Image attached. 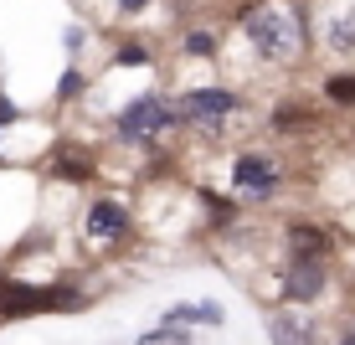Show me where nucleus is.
<instances>
[{"label":"nucleus","instance_id":"dca6fc26","mask_svg":"<svg viewBox=\"0 0 355 345\" xmlns=\"http://www.w3.org/2000/svg\"><path fill=\"white\" fill-rule=\"evenodd\" d=\"M88 93H93V72L83 62H67L62 78H57V88H52V108H72V103H83Z\"/></svg>","mask_w":355,"mask_h":345},{"label":"nucleus","instance_id":"f8f14e48","mask_svg":"<svg viewBox=\"0 0 355 345\" xmlns=\"http://www.w3.org/2000/svg\"><path fill=\"white\" fill-rule=\"evenodd\" d=\"M314 340H320V325L299 304H278L268 314V345H314Z\"/></svg>","mask_w":355,"mask_h":345},{"label":"nucleus","instance_id":"20e7f679","mask_svg":"<svg viewBox=\"0 0 355 345\" xmlns=\"http://www.w3.org/2000/svg\"><path fill=\"white\" fill-rule=\"evenodd\" d=\"M288 160L278 150H258V144H248V150H232L227 155V191L237 196V201L248 206H268L278 201V196L288 191Z\"/></svg>","mask_w":355,"mask_h":345},{"label":"nucleus","instance_id":"412c9836","mask_svg":"<svg viewBox=\"0 0 355 345\" xmlns=\"http://www.w3.org/2000/svg\"><path fill=\"white\" fill-rule=\"evenodd\" d=\"M144 10H155V0H114V21H139Z\"/></svg>","mask_w":355,"mask_h":345},{"label":"nucleus","instance_id":"39448f33","mask_svg":"<svg viewBox=\"0 0 355 345\" xmlns=\"http://www.w3.org/2000/svg\"><path fill=\"white\" fill-rule=\"evenodd\" d=\"M309 42L324 62H355V0H309Z\"/></svg>","mask_w":355,"mask_h":345},{"label":"nucleus","instance_id":"5701e85b","mask_svg":"<svg viewBox=\"0 0 355 345\" xmlns=\"http://www.w3.org/2000/svg\"><path fill=\"white\" fill-rule=\"evenodd\" d=\"M232 6H258V0H232Z\"/></svg>","mask_w":355,"mask_h":345},{"label":"nucleus","instance_id":"0eeeda50","mask_svg":"<svg viewBox=\"0 0 355 345\" xmlns=\"http://www.w3.org/2000/svg\"><path fill=\"white\" fill-rule=\"evenodd\" d=\"M329 124V114L320 108V98H304V93H284L263 108V129L273 140H309Z\"/></svg>","mask_w":355,"mask_h":345},{"label":"nucleus","instance_id":"1a4fd4ad","mask_svg":"<svg viewBox=\"0 0 355 345\" xmlns=\"http://www.w3.org/2000/svg\"><path fill=\"white\" fill-rule=\"evenodd\" d=\"M42 170L57 180V186H93L103 176V155L83 140H57L52 150L42 155Z\"/></svg>","mask_w":355,"mask_h":345},{"label":"nucleus","instance_id":"aec40b11","mask_svg":"<svg viewBox=\"0 0 355 345\" xmlns=\"http://www.w3.org/2000/svg\"><path fill=\"white\" fill-rule=\"evenodd\" d=\"M88 42H93V31L83 26V21H72V26L62 31V52H67V62H83V52H88Z\"/></svg>","mask_w":355,"mask_h":345},{"label":"nucleus","instance_id":"f257e3e1","mask_svg":"<svg viewBox=\"0 0 355 345\" xmlns=\"http://www.w3.org/2000/svg\"><path fill=\"white\" fill-rule=\"evenodd\" d=\"M227 52H242L263 72H299L314 57L309 42V0H258L232 6Z\"/></svg>","mask_w":355,"mask_h":345},{"label":"nucleus","instance_id":"ddd939ff","mask_svg":"<svg viewBox=\"0 0 355 345\" xmlns=\"http://www.w3.org/2000/svg\"><path fill=\"white\" fill-rule=\"evenodd\" d=\"M314 93L335 114H355V62H329L320 72V83H314Z\"/></svg>","mask_w":355,"mask_h":345},{"label":"nucleus","instance_id":"6ab92c4d","mask_svg":"<svg viewBox=\"0 0 355 345\" xmlns=\"http://www.w3.org/2000/svg\"><path fill=\"white\" fill-rule=\"evenodd\" d=\"M21 124H26V108H21L6 88H0V140H6L10 129H21ZM0 165H6V155H0Z\"/></svg>","mask_w":355,"mask_h":345},{"label":"nucleus","instance_id":"f3484780","mask_svg":"<svg viewBox=\"0 0 355 345\" xmlns=\"http://www.w3.org/2000/svg\"><path fill=\"white\" fill-rule=\"evenodd\" d=\"M160 325H206V330H222L227 314H222V304H211V299H201V304H170Z\"/></svg>","mask_w":355,"mask_h":345},{"label":"nucleus","instance_id":"a211bd4d","mask_svg":"<svg viewBox=\"0 0 355 345\" xmlns=\"http://www.w3.org/2000/svg\"><path fill=\"white\" fill-rule=\"evenodd\" d=\"M134 345H196V335L180 330V325H155V330H144Z\"/></svg>","mask_w":355,"mask_h":345},{"label":"nucleus","instance_id":"2eb2a0df","mask_svg":"<svg viewBox=\"0 0 355 345\" xmlns=\"http://www.w3.org/2000/svg\"><path fill=\"white\" fill-rule=\"evenodd\" d=\"M196 201H201V212H206V221H211L216 232H237V227H242V212H248V206H242L232 191L196 186Z\"/></svg>","mask_w":355,"mask_h":345},{"label":"nucleus","instance_id":"4be33fe9","mask_svg":"<svg viewBox=\"0 0 355 345\" xmlns=\"http://www.w3.org/2000/svg\"><path fill=\"white\" fill-rule=\"evenodd\" d=\"M335 345H355V330H345V335H340Z\"/></svg>","mask_w":355,"mask_h":345},{"label":"nucleus","instance_id":"9b49d317","mask_svg":"<svg viewBox=\"0 0 355 345\" xmlns=\"http://www.w3.org/2000/svg\"><path fill=\"white\" fill-rule=\"evenodd\" d=\"M175 52L186 62H222L227 57V31L211 26V21H186L175 31Z\"/></svg>","mask_w":355,"mask_h":345},{"label":"nucleus","instance_id":"423d86ee","mask_svg":"<svg viewBox=\"0 0 355 345\" xmlns=\"http://www.w3.org/2000/svg\"><path fill=\"white\" fill-rule=\"evenodd\" d=\"M129 237H134L129 196H119V191L88 196V206H83V242H93V248H119V242H129Z\"/></svg>","mask_w":355,"mask_h":345},{"label":"nucleus","instance_id":"6e6552de","mask_svg":"<svg viewBox=\"0 0 355 345\" xmlns=\"http://www.w3.org/2000/svg\"><path fill=\"white\" fill-rule=\"evenodd\" d=\"M324 294H329V263L324 258H288L284 253V263H278V299L309 310Z\"/></svg>","mask_w":355,"mask_h":345},{"label":"nucleus","instance_id":"9d476101","mask_svg":"<svg viewBox=\"0 0 355 345\" xmlns=\"http://www.w3.org/2000/svg\"><path fill=\"white\" fill-rule=\"evenodd\" d=\"M284 253L288 258H335V232L320 217H288L284 221Z\"/></svg>","mask_w":355,"mask_h":345},{"label":"nucleus","instance_id":"f03ea898","mask_svg":"<svg viewBox=\"0 0 355 345\" xmlns=\"http://www.w3.org/2000/svg\"><path fill=\"white\" fill-rule=\"evenodd\" d=\"M170 134H180V119H175V93L160 88V83H150V88H139L129 98V103H119L114 114H108V140L119 144V150H155V144H165Z\"/></svg>","mask_w":355,"mask_h":345},{"label":"nucleus","instance_id":"4468645a","mask_svg":"<svg viewBox=\"0 0 355 345\" xmlns=\"http://www.w3.org/2000/svg\"><path fill=\"white\" fill-rule=\"evenodd\" d=\"M155 62H160V47L150 36H114L108 42V67L114 72H144Z\"/></svg>","mask_w":355,"mask_h":345},{"label":"nucleus","instance_id":"7ed1b4c3","mask_svg":"<svg viewBox=\"0 0 355 345\" xmlns=\"http://www.w3.org/2000/svg\"><path fill=\"white\" fill-rule=\"evenodd\" d=\"M248 103L252 98H248V88H237V83H191V88L175 93L180 134H206V140H216V134H227L248 114Z\"/></svg>","mask_w":355,"mask_h":345}]
</instances>
